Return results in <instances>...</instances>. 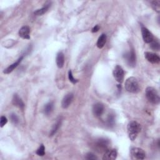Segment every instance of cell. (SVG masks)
I'll list each match as a JSON object with an SVG mask.
<instances>
[{
  "label": "cell",
  "mask_w": 160,
  "mask_h": 160,
  "mask_svg": "<svg viewBox=\"0 0 160 160\" xmlns=\"http://www.w3.org/2000/svg\"><path fill=\"white\" fill-rule=\"evenodd\" d=\"M141 125L138 123V122L133 121L131 122L128 123L127 127V130H128V134L129 138L131 141L135 140V139L137 138L139 133L141 131Z\"/></svg>",
  "instance_id": "6da1fadb"
},
{
  "label": "cell",
  "mask_w": 160,
  "mask_h": 160,
  "mask_svg": "<svg viewBox=\"0 0 160 160\" xmlns=\"http://www.w3.org/2000/svg\"><path fill=\"white\" fill-rule=\"evenodd\" d=\"M125 87L127 91L131 93H137L140 91L138 81L135 77H130L126 80Z\"/></svg>",
  "instance_id": "7a4b0ae2"
},
{
  "label": "cell",
  "mask_w": 160,
  "mask_h": 160,
  "mask_svg": "<svg viewBox=\"0 0 160 160\" xmlns=\"http://www.w3.org/2000/svg\"><path fill=\"white\" fill-rule=\"evenodd\" d=\"M146 96L149 102L152 104H158L159 103V93L153 87H149L146 89Z\"/></svg>",
  "instance_id": "3957f363"
},
{
  "label": "cell",
  "mask_w": 160,
  "mask_h": 160,
  "mask_svg": "<svg viewBox=\"0 0 160 160\" xmlns=\"http://www.w3.org/2000/svg\"><path fill=\"white\" fill-rule=\"evenodd\" d=\"M113 76L116 81L119 83H122L124 80L125 72L122 66L119 65H116L113 71Z\"/></svg>",
  "instance_id": "277c9868"
},
{
  "label": "cell",
  "mask_w": 160,
  "mask_h": 160,
  "mask_svg": "<svg viewBox=\"0 0 160 160\" xmlns=\"http://www.w3.org/2000/svg\"><path fill=\"white\" fill-rule=\"evenodd\" d=\"M124 58L130 66L131 67L135 66L136 63V53L133 49L131 50L130 51L124 55Z\"/></svg>",
  "instance_id": "5b68a950"
},
{
  "label": "cell",
  "mask_w": 160,
  "mask_h": 160,
  "mask_svg": "<svg viewBox=\"0 0 160 160\" xmlns=\"http://www.w3.org/2000/svg\"><path fill=\"white\" fill-rule=\"evenodd\" d=\"M131 155L135 159H144L146 158V153L140 148H133L131 149Z\"/></svg>",
  "instance_id": "8992f818"
},
{
  "label": "cell",
  "mask_w": 160,
  "mask_h": 160,
  "mask_svg": "<svg viewBox=\"0 0 160 160\" xmlns=\"http://www.w3.org/2000/svg\"><path fill=\"white\" fill-rule=\"evenodd\" d=\"M141 33H142V37L143 39V41L146 43H150L154 39L152 33L149 31V30L145 27L141 28Z\"/></svg>",
  "instance_id": "52a82bcc"
},
{
  "label": "cell",
  "mask_w": 160,
  "mask_h": 160,
  "mask_svg": "<svg viewBox=\"0 0 160 160\" xmlns=\"http://www.w3.org/2000/svg\"><path fill=\"white\" fill-rule=\"evenodd\" d=\"M144 57L146 60L152 64H158L160 61V58L158 55L152 52H145Z\"/></svg>",
  "instance_id": "ba28073f"
},
{
  "label": "cell",
  "mask_w": 160,
  "mask_h": 160,
  "mask_svg": "<svg viewBox=\"0 0 160 160\" xmlns=\"http://www.w3.org/2000/svg\"><path fill=\"white\" fill-rule=\"evenodd\" d=\"M104 107L101 103H96L93 106V113L96 117H100L104 113Z\"/></svg>",
  "instance_id": "9c48e42d"
},
{
  "label": "cell",
  "mask_w": 160,
  "mask_h": 160,
  "mask_svg": "<svg viewBox=\"0 0 160 160\" xmlns=\"http://www.w3.org/2000/svg\"><path fill=\"white\" fill-rule=\"evenodd\" d=\"M73 98H74V95L71 93H68L67 95H66L64 96V98H63L62 101H61L62 108L64 109L68 108L71 104Z\"/></svg>",
  "instance_id": "30bf717a"
},
{
  "label": "cell",
  "mask_w": 160,
  "mask_h": 160,
  "mask_svg": "<svg viewBox=\"0 0 160 160\" xmlns=\"http://www.w3.org/2000/svg\"><path fill=\"white\" fill-rule=\"evenodd\" d=\"M109 141L104 138H100L96 143V146L98 148V149L103 151L108 150L109 148Z\"/></svg>",
  "instance_id": "8fae6325"
},
{
  "label": "cell",
  "mask_w": 160,
  "mask_h": 160,
  "mask_svg": "<svg viewBox=\"0 0 160 160\" xmlns=\"http://www.w3.org/2000/svg\"><path fill=\"white\" fill-rule=\"evenodd\" d=\"M118 152L115 149H108L105 151V153L103 157V159L105 160H114L116 159Z\"/></svg>",
  "instance_id": "7c38bea8"
},
{
  "label": "cell",
  "mask_w": 160,
  "mask_h": 160,
  "mask_svg": "<svg viewBox=\"0 0 160 160\" xmlns=\"http://www.w3.org/2000/svg\"><path fill=\"white\" fill-rule=\"evenodd\" d=\"M29 33H30V28L28 26H23L20 29L18 32L19 36L21 38L24 39H29L30 38Z\"/></svg>",
  "instance_id": "4fadbf2b"
},
{
  "label": "cell",
  "mask_w": 160,
  "mask_h": 160,
  "mask_svg": "<svg viewBox=\"0 0 160 160\" xmlns=\"http://www.w3.org/2000/svg\"><path fill=\"white\" fill-rule=\"evenodd\" d=\"M12 103L14 106H15L21 109H24V103L17 94H15L13 95V97L12 99Z\"/></svg>",
  "instance_id": "5bb4252c"
},
{
  "label": "cell",
  "mask_w": 160,
  "mask_h": 160,
  "mask_svg": "<svg viewBox=\"0 0 160 160\" xmlns=\"http://www.w3.org/2000/svg\"><path fill=\"white\" fill-rule=\"evenodd\" d=\"M23 59V56H21L15 63H13L12 64H11L10 66H9L8 68H7L4 70L3 73H4L5 74H10V73H11V72L20 64V63L22 61Z\"/></svg>",
  "instance_id": "9a60e30c"
},
{
  "label": "cell",
  "mask_w": 160,
  "mask_h": 160,
  "mask_svg": "<svg viewBox=\"0 0 160 160\" xmlns=\"http://www.w3.org/2000/svg\"><path fill=\"white\" fill-rule=\"evenodd\" d=\"M56 65L59 68H62L64 64V53L61 51L59 52L56 58Z\"/></svg>",
  "instance_id": "2e32d148"
},
{
  "label": "cell",
  "mask_w": 160,
  "mask_h": 160,
  "mask_svg": "<svg viewBox=\"0 0 160 160\" xmlns=\"http://www.w3.org/2000/svg\"><path fill=\"white\" fill-rule=\"evenodd\" d=\"M106 39H107V36L105 34H102L98 38L97 43H96V46L98 48L101 49L103 48L106 43Z\"/></svg>",
  "instance_id": "e0dca14e"
},
{
  "label": "cell",
  "mask_w": 160,
  "mask_h": 160,
  "mask_svg": "<svg viewBox=\"0 0 160 160\" xmlns=\"http://www.w3.org/2000/svg\"><path fill=\"white\" fill-rule=\"evenodd\" d=\"M53 109H54V103L52 101L48 102L44 106L43 113L45 114L48 116L52 113V111H53Z\"/></svg>",
  "instance_id": "ac0fdd59"
},
{
  "label": "cell",
  "mask_w": 160,
  "mask_h": 160,
  "mask_svg": "<svg viewBox=\"0 0 160 160\" xmlns=\"http://www.w3.org/2000/svg\"><path fill=\"white\" fill-rule=\"evenodd\" d=\"M61 120L58 119V121H57V122L54 125V126L53 127V128L51 130V132L50 133V136H53L56 133V132L59 130L60 127H61Z\"/></svg>",
  "instance_id": "d6986e66"
},
{
  "label": "cell",
  "mask_w": 160,
  "mask_h": 160,
  "mask_svg": "<svg viewBox=\"0 0 160 160\" xmlns=\"http://www.w3.org/2000/svg\"><path fill=\"white\" fill-rule=\"evenodd\" d=\"M50 7V5H47L44 7H43L42 8L37 10L36 11H35L34 12V15H36V16H42V15H44L46 12H47Z\"/></svg>",
  "instance_id": "ffe728a7"
},
{
  "label": "cell",
  "mask_w": 160,
  "mask_h": 160,
  "mask_svg": "<svg viewBox=\"0 0 160 160\" xmlns=\"http://www.w3.org/2000/svg\"><path fill=\"white\" fill-rule=\"evenodd\" d=\"M150 48L154 51H159L160 49V44L158 42V40L154 39L153 41L149 43Z\"/></svg>",
  "instance_id": "44dd1931"
},
{
  "label": "cell",
  "mask_w": 160,
  "mask_h": 160,
  "mask_svg": "<svg viewBox=\"0 0 160 160\" xmlns=\"http://www.w3.org/2000/svg\"><path fill=\"white\" fill-rule=\"evenodd\" d=\"M115 122V117H114V114L110 113L107 119V123L109 126H113L114 125Z\"/></svg>",
  "instance_id": "7402d4cb"
},
{
  "label": "cell",
  "mask_w": 160,
  "mask_h": 160,
  "mask_svg": "<svg viewBox=\"0 0 160 160\" xmlns=\"http://www.w3.org/2000/svg\"><path fill=\"white\" fill-rule=\"evenodd\" d=\"M151 7L153 8V10L158 13H159L160 11V1H153L151 2Z\"/></svg>",
  "instance_id": "603a6c76"
},
{
  "label": "cell",
  "mask_w": 160,
  "mask_h": 160,
  "mask_svg": "<svg viewBox=\"0 0 160 160\" xmlns=\"http://www.w3.org/2000/svg\"><path fill=\"white\" fill-rule=\"evenodd\" d=\"M36 153L39 156H43L45 154V148L43 144H42L38 148V149L36 150Z\"/></svg>",
  "instance_id": "cb8c5ba5"
},
{
  "label": "cell",
  "mask_w": 160,
  "mask_h": 160,
  "mask_svg": "<svg viewBox=\"0 0 160 160\" xmlns=\"http://www.w3.org/2000/svg\"><path fill=\"white\" fill-rule=\"evenodd\" d=\"M10 118L11 123L14 125H17L19 123V118L15 113H11L10 116Z\"/></svg>",
  "instance_id": "d4e9b609"
},
{
  "label": "cell",
  "mask_w": 160,
  "mask_h": 160,
  "mask_svg": "<svg viewBox=\"0 0 160 160\" xmlns=\"http://www.w3.org/2000/svg\"><path fill=\"white\" fill-rule=\"evenodd\" d=\"M68 78H69V81L73 83V84H76V83L78 82V80L75 79L74 77H73V73H72V71L71 70H69L68 71Z\"/></svg>",
  "instance_id": "484cf974"
},
{
  "label": "cell",
  "mask_w": 160,
  "mask_h": 160,
  "mask_svg": "<svg viewBox=\"0 0 160 160\" xmlns=\"http://www.w3.org/2000/svg\"><path fill=\"white\" fill-rule=\"evenodd\" d=\"M85 159H88V160H95V159H98V157L93 153L90 152L86 154Z\"/></svg>",
  "instance_id": "4316f807"
},
{
  "label": "cell",
  "mask_w": 160,
  "mask_h": 160,
  "mask_svg": "<svg viewBox=\"0 0 160 160\" xmlns=\"http://www.w3.org/2000/svg\"><path fill=\"white\" fill-rule=\"evenodd\" d=\"M7 123H8V119L7 118V117L2 116L1 117V119H0V125H1V127L3 128L5 125H7Z\"/></svg>",
  "instance_id": "83f0119b"
},
{
  "label": "cell",
  "mask_w": 160,
  "mask_h": 160,
  "mask_svg": "<svg viewBox=\"0 0 160 160\" xmlns=\"http://www.w3.org/2000/svg\"><path fill=\"white\" fill-rule=\"evenodd\" d=\"M100 29V26L99 25H96L95 26H94L91 30L92 33H96L99 31Z\"/></svg>",
  "instance_id": "f1b7e54d"
}]
</instances>
